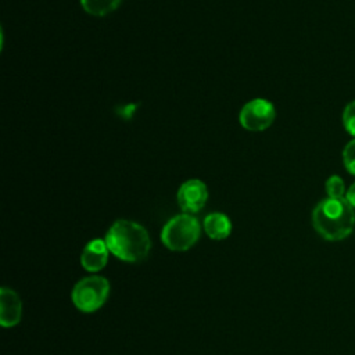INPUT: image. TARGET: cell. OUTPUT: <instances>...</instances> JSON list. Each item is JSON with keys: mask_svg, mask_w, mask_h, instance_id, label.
<instances>
[{"mask_svg": "<svg viewBox=\"0 0 355 355\" xmlns=\"http://www.w3.org/2000/svg\"><path fill=\"white\" fill-rule=\"evenodd\" d=\"M104 240L110 252L125 262H140L151 250V240L147 230L141 225L128 219H119L112 223Z\"/></svg>", "mask_w": 355, "mask_h": 355, "instance_id": "6da1fadb", "label": "cell"}, {"mask_svg": "<svg viewBox=\"0 0 355 355\" xmlns=\"http://www.w3.org/2000/svg\"><path fill=\"white\" fill-rule=\"evenodd\" d=\"M312 225L323 239L330 241L343 240L354 230V207L345 198L327 197L313 208Z\"/></svg>", "mask_w": 355, "mask_h": 355, "instance_id": "7a4b0ae2", "label": "cell"}, {"mask_svg": "<svg viewBox=\"0 0 355 355\" xmlns=\"http://www.w3.org/2000/svg\"><path fill=\"white\" fill-rule=\"evenodd\" d=\"M200 222L191 214H180L171 218L161 232L164 245L172 251H186L200 239Z\"/></svg>", "mask_w": 355, "mask_h": 355, "instance_id": "3957f363", "label": "cell"}, {"mask_svg": "<svg viewBox=\"0 0 355 355\" xmlns=\"http://www.w3.org/2000/svg\"><path fill=\"white\" fill-rule=\"evenodd\" d=\"M110 294V283L103 276L80 279L72 288L73 305L85 313L97 311L104 305Z\"/></svg>", "mask_w": 355, "mask_h": 355, "instance_id": "277c9868", "label": "cell"}, {"mask_svg": "<svg viewBox=\"0 0 355 355\" xmlns=\"http://www.w3.org/2000/svg\"><path fill=\"white\" fill-rule=\"evenodd\" d=\"M276 116L273 104L265 98H254L243 105L239 114L240 125L250 132L268 129Z\"/></svg>", "mask_w": 355, "mask_h": 355, "instance_id": "5b68a950", "label": "cell"}, {"mask_svg": "<svg viewBox=\"0 0 355 355\" xmlns=\"http://www.w3.org/2000/svg\"><path fill=\"white\" fill-rule=\"evenodd\" d=\"M208 200V189L200 179H189L178 190V204L184 214L201 211Z\"/></svg>", "mask_w": 355, "mask_h": 355, "instance_id": "8992f818", "label": "cell"}, {"mask_svg": "<svg viewBox=\"0 0 355 355\" xmlns=\"http://www.w3.org/2000/svg\"><path fill=\"white\" fill-rule=\"evenodd\" d=\"M22 318V302L18 294L8 288L0 290V323L3 327H12L19 323Z\"/></svg>", "mask_w": 355, "mask_h": 355, "instance_id": "52a82bcc", "label": "cell"}, {"mask_svg": "<svg viewBox=\"0 0 355 355\" xmlns=\"http://www.w3.org/2000/svg\"><path fill=\"white\" fill-rule=\"evenodd\" d=\"M110 250L107 247L105 240L94 239L89 241L80 255V263L83 269L89 272H97L107 265Z\"/></svg>", "mask_w": 355, "mask_h": 355, "instance_id": "ba28073f", "label": "cell"}, {"mask_svg": "<svg viewBox=\"0 0 355 355\" xmlns=\"http://www.w3.org/2000/svg\"><path fill=\"white\" fill-rule=\"evenodd\" d=\"M204 230L214 240H223L232 232L230 219L222 212H212L204 219Z\"/></svg>", "mask_w": 355, "mask_h": 355, "instance_id": "9c48e42d", "label": "cell"}, {"mask_svg": "<svg viewBox=\"0 0 355 355\" xmlns=\"http://www.w3.org/2000/svg\"><path fill=\"white\" fill-rule=\"evenodd\" d=\"M121 0H80L83 10L93 17H105L115 11Z\"/></svg>", "mask_w": 355, "mask_h": 355, "instance_id": "30bf717a", "label": "cell"}, {"mask_svg": "<svg viewBox=\"0 0 355 355\" xmlns=\"http://www.w3.org/2000/svg\"><path fill=\"white\" fill-rule=\"evenodd\" d=\"M326 193L329 198H345V184L344 180L337 176L333 175L326 180Z\"/></svg>", "mask_w": 355, "mask_h": 355, "instance_id": "8fae6325", "label": "cell"}, {"mask_svg": "<svg viewBox=\"0 0 355 355\" xmlns=\"http://www.w3.org/2000/svg\"><path fill=\"white\" fill-rule=\"evenodd\" d=\"M343 125L345 130L355 137V100L345 105L343 111Z\"/></svg>", "mask_w": 355, "mask_h": 355, "instance_id": "7c38bea8", "label": "cell"}, {"mask_svg": "<svg viewBox=\"0 0 355 355\" xmlns=\"http://www.w3.org/2000/svg\"><path fill=\"white\" fill-rule=\"evenodd\" d=\"M343 162L345 169L351 173L355 175V139L349 140L344 150H343Z\"/></svg>", "mask_w": 355, "mask_h": 355, "instance_id": "4fadbf2b", "label": "cell"}, {"mask_svg": "<svg viewBox=\"0 0 355 355\" xmlns=\"http://www.w3.org/2000/svg\"><path fill=\"white\" fill-rule=\"evenodd\" d=\"M345 200L355 208V183L349 186V189L345 193Z\"/></svg>", "mask_w": 355, "mask_h": 355, "instance_id": "5bb4252c", "label": "cell"}]
</instances>
